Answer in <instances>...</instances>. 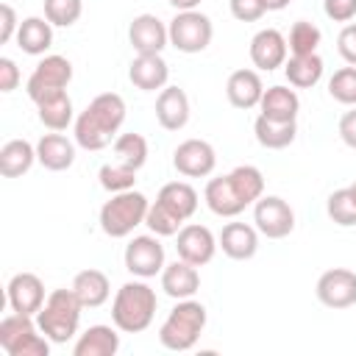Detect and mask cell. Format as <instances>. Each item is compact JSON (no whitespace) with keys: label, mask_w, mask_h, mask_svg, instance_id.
Returning <instances> with one entry per match:
<instances>
[{"label":"cell","mask_w":356,"mask_h":356,"mask_svg":"<svg viewBox=\"0 0 356 356\" xmlns=\"http://www.w3.org/2000/svg\"><path fill=\"white\" fill-rule=\"evenodd\" d=\"M167 3H170L175 11H195L203 0H167Z\"/></svg>","instance_id":"7dc6e473"},{"label":"cell","mask_w":356,"mask_h":356,"mask_svg":"<svg viewBox=\"0 0 356 356\" xmlns=\"http://www.w3.org/2000/svg\"><path fill=\"white\" fill-rule=\"evenodd\" d=\"M348 189H350V195H353V197H356V184H350V186H348Z\"/></svg>","instance_id":"681fc988"},{"label":"cell","mask_w":356,"mask_h":356,"mask_svg":"<svg viewBox=\"0 0 356 356\" xmlns=\"http://www.w3.org/2000/svg\"><path fill=\"white\" fill-rule=\"evenodd\" d=\"M70 81H72V64H70V58L53 53V56H44V58L33 67V72H31V78H28V83H25V92H28V97H31L33 103H39V100H44L47 95L64 92Z\"/></svg>","instance_id":"ba28073f"},{"label":"cell","mask_w":356,"mask_h":356,"mask_svg":"<svg viewBox=\"0 0 356 356\" xmlns=\"http://www.w3.org/2000/svg\"><path fill=\"white\" fill-rule=\"evenodd\" d=\"M36 161H39L44 170H50V172H64V170H70L72 161H75V145H72L64 134H58V131L44 134V136L36 142Z\"/></svg>","instance_id":"603a6c76"},{"label":"cell","mask_w":356,"mask_h":356,"mask_svg":"<svg viewBox=\"0 0 356 356\" xmlns=\"http://www.w3.org/2000/svg\"><path fill=\"white\" fill-rule=\"evenodd\" d=\"M122 261H125V270L131 275H136V278H156L164 270V245L159 242L156 234L134 236L125 245Z\"/></svg>","instance_id":"30bf717a"},{"label":"cell","mask_w":356,"mask_h":356,"mask_svg":"<svg viewBox=\"0 0 356 356\" xmlns=\"http://www.w3.org/2000/svg\"><path fill=\"white\" fill-rule=\"evenodd\" d=\"M317 300L328 309H350L356 303V273L345 267L325 270L317 278Z\"/></svg>","instance_id":"8fae6325"},{"label":"cell","mask_w":356,"mask_h":356,"mask_svg":"<svg viewBox=\"0 0 356 356\" xmlns=\"http://www.w3.org/2000/svg\"><path fill=\"white\" fill-rule=\"evenodd\" d=\"M17 44L28 56H44L53 44V25L47 17H25L17 31Z\"/></svg>","instance_id":"484cf974"},{"label":"cell","mask_w":356,"mask_h":356,"mask_svg":"<svg viewBox=\"0 0 356 356\" xmlns=\"http://www.w3.org/2000/svg\"><path fill=\"white\" fill-rule=\"evenodd\" d=\"M325 211H328V217H331L337 225H342V228L356 225V197L350 195L348 186H345V189H337V192L328 195V200H325Z\"/></svg>","instance_id":"8d00e7d4"},{"label":"cell","mask_w":356,"mask_h":356,"mask_svg":"<svg viewBox=\"0 0 356 356\" xmlns=\"http://www.w3.org/2000/svg\"><path fill=\"white\" fill-rule=\"evenodd\" d=\"M253 134H256V142L267 150H284L295 142L298 136V122L295 120H270L264 114L256 117L253 122Z\"/></svg>","instance_id":"d4e9b609"},{"label":"cell","mask_w":356,"mask_h":356,"mask_svg":"<svg viewBox=\"0 0 356 356\" xmlns=\"http://www.w3.org/2000/svg\"><path fill=\"white\" fill-rule=\"evenodd\" d=\"M156 120L164 131H181L189 122V97L178 86H164L156 97Z\"/></svg>","instance_id":"ffe728a7"},{"label":"cell","mask_w":356,"mask_h":356,"mask_svg":"<svg viewBox=\"0 0 356 356\" xmlns=\"http://www.w3.org/2000/svg\"><path fill=\"white\" fill-rule=\"evenodd\" d=\"M323 11L334 22H350L356 17V0H323Z\"/></svg>","instance_id":"7bdbcfd3"},{"label":"cell","mask_w":356,"mask_h":356,"mask_svg":"<svg viewBox=\"0 0 356 356\" xmlns=\"http://www.w3.org/2000/svg\"><path fill=\"white\" fill-rule=\"evenodd\" d=\"M81 312H83V303L78 300L72 286L70 289H53L47 295L44 306L36 312V325L50 342L64 345L78 334Z\"/></svg>","instance_id":"3957f363"},{"label":"cell","mask_w":356,"mask_h":356,"mask_svg":"<svg viewBox=\"0 0 356 356\" xmlns=\"http://www.w3.org/2000/svg\"><path fill=\"white\" fill-rule=\"evenodd\" d=\"M147 209H150V200H147L142 192H136V189L117 192V195H111V200H106L103 209H100V228H103V234L111 236V239L131 236L136 225H145Z\"/></svg>","instance_id":"5b68a950"},{"label":"cell","mask_w":356,"mask_h":356,"mask_svg":"<svg viewBox=\"0 0 356 356\" xmlns=\"http://www.w3.org/2000/svg\"><path fill=\"white\" fill-rule=\"evenodd\" d=\"M320 39H323V33H320V28H317L314 22L298 19V22L289 28L286 44H289V53H292V56H309V53H317Z\"/></svg>","instance_id":"e575fe53"},{"label":"cell","mask_w":356,"mask_h":356,"mask_svg":"<svg viewBox=\"0 0 356 356\" xmlns=\"http://www.w3.org/2000/svg\"><path fill=\"white\" fill-rule=\"evenodd\" d=\"M0 348L8 356H47L50 339L39 331L33 314L11 312L0 320Z\"/></svg>","instance_id":"8992f818"},{"label":"cell","mask_w":356,"mask_h":356,"mask_svg":"<svg viewBox=\"0 0 356 356\" xmlns=\"http://www.w3.org/2000/svg\"><path fill=\"white\" fill-rule=\"evenodd\" d=\"M172 167L186 178H206L217 167V153L206 139H184L172 150Z\"/></svg>","instance_id":"7c38bea8"},{"label":"cell","mask_w":356,"mask_h":356,"mask_svg":"<svg viewBox=\"0 0 356 356\" xmlns=\"http://www.w3.org/2000/svg\"><path fill=\"white\" fill-rule=\"evenodd\" d=\"M156 200H159L167 211H172L181 222H186V220L197 211V203H200L195 186H189L186 181H170V184H164V186L159 189Z\"/></svg>","instance_id":"4316f807"},{"label":"cell","mask_w":356,"mask_h":356,"mask_svg":"<svg viewBox=\"0 0 356 356\" xmlns=\"http://www.w3.org/2000/svg\"><path fill=\"white\" fill-rule=\"evenodd\" d=\"M253 222L261 236L267 239H284L295 231V211L292 206L278 195H261L253 203Z\"/></svg>","instance_id":"9c48e42d"},{"label":"cell","mask_w":356,"mask_h":356,"mask_svg":"<svg viewBox=\"0 0 356 356\" xmlns=\"http://www.w3.org/2000/svg\"><path fill=\"white\" fill-rule=\"evenodd\" d=\"M292 0H264V8L267 11H281V8H286Z\"/></svg>","instance_id":"c3c4849f"},{"label":"cell","mask_w":356,"mask_h":356,"mask_svg":"<svg viewBox=\"0 0 356 356\" xmlns=\"http://www.w3.org/2000/svg\"><path fill=\"white\" fill-rule=\"evenodd\" d=\"M337 50L345 58V64L356 67V22H348L337 36Z\"/></svg>","instance_id":"b9f144b4"},{"label":"cell","mask_w":356,"mask_h":356,"mask_svg":"<svg viewBox=\"0 0 356 356\" xmlns=\"http://www.w3.org/2000/svg\"><path fill=\"white\" fill-rule=\"evenodd\" d=\"M145 225H147V228H150V234H156V236H175V234L181 231V225H184V222L156 200V203H150V209H147Z\"/></svg>","instance_id":"ab89813d"},{"label":"cell","mask_w":356,"mask_h":356,"mask_svg":"<svg viewBox=\"0 0 356 356\" xmlns=\"http://www.w3.org/2000/svg\"><path fill=\"white\" fill-rule=\"evenodd\" d=\"M159 309V298L156 289L142 281H128L117 289L114 300H111V323L122 331V334H139L145 328H150L153 317Z\"/></svg>","instance_id":"7a4b0ae2"},{"label":"cell","mask_w":356,"mask_h":356,"mask_svg":"<svg viewBox=\"0 0 356 356\" xmlns=\"http://www.w3.org/2000/svg\"><path fill=\"white\" fill-rule=\"evenodd\" d=\"M97 178H100V186L106 189V192H111V195H117V192H128V189H134V184H136V170H131V167H125V164H120V161H106L100 170H97Z\"/></svg>","instance_id":"d590c367"},{"label":"cell","mask_w":356,"mask_h":356,"mask_svg":"<svg viewBox=\"0 0 356 356\" xmlns=\"http://www.w3.org/2000/svg\"><path fill=\"white\" fill-rule=\"evenodd\" d=\"M323 58L317 53H309V56H289L286 64H284V75L289 81V86L295 89H312L320 83L323 78Z\"/></svg>","instance_id":"4dcf8cb0"},{"label":"cell","mask_w":356,"mask_h":356,"mask_svg":"<svg viewBox=\"0 0 356 356\" xmlns=\"http://www.w3.org/2000/svg\"><path fill=\"white\" fill-rule=\"evenodd\" d=\"M328 95L342 106H356V67H342L328 81Z\"/></svg>","instance_id":"f35d334b"},{"label":"cell","mask_w":356,"mask_h":356,"mask_svg":"<svg viewBox=\"0 0 356 356\" xmlns=\"http://www.w3.org/2000/svg\"><path fill=\"white\" fill-rule=\"evenodd\" d=\"M120 328L114 325H89L78 334L72 345V356H114L120 350Z\"/></svg>","instance_id":"cb8c5ba5"},{"label":"cell","mask_w":356,"mask_h":356,"mask_svg":"<svg viewBox=\"0 0 356 356\" xmlns=\"http://www.w3.org/2000/svg\"><path fill=\"white\" fill-rule=\"evenodd\" d=\"M286 53H289V44H286V36L275 28H261L253 39H250V61L253 67L264 70V72H273L278 67L286 64Z\"/></svg>","instance_id":"9a60e30c"},{"label":"cell","mask_w":356,"mask_h":356,"mask_svg":"<svg viewBox=\"0 0 356 356\" xmlns=\"http://www.w3.org/2000/svg\"><path fill=\"white\" fill-rule=\"evenodd\" d=\"M6 298H8V306L11 312H19V314H33L44 306L47 295H44V284L39 275L33 273H17L8 286H6Z\"/></svg>","instance_id":"5bb4252c"},{"label":"cell","mask_w":356,"mask_h":356,"mask_svg":"<svg viewBox=\"0 0 356 356\" xmlns=\"http://www.w3.org/2000/svg\"><path fill=\"white\" fill-rule=\"evenodd\" d=\"M228 6H231L234 19H239V22H256L267 14L264 0H228Z\"/></svg>","instance_id":"60d3db41"},{"label":"cell","mask_w":356,"mask_h":356,"mask_svg":"<svg viewBox=\"0 0 356 356\" xmlns=\"http://www.w3.org/2000/svg\"><path fill=\"white\" fill-rule=\"evenodd\" d=\"M259 108L270 120H295L300 111V97L289 86H270V89H264Z\"/></svg>","instance_id":"1f68e13d"},{"label":"cell","mask_w":356,"mask_h":356,"mask_svg":"<svg viewBox=\"0 0 356 356\" xmlns=\"http://www.w3.org/2000/svg\"><path fill=\"white\" fill-rule=\"evenodd\" d=\"M217 239L214 234L206 228V225H197V222H186L181 225V231L175 234V250H178V259L195 264V267H203L214 259L217 253Z\"/></svg>","instance_id":"4fadbf2b"},{"label":"cell","mask_w":356,"mask_h":356,"mask_svg":"<svg viewBox=\"0 0 356 356\" xmlns=\"http://www.w3.org/2000/svg\"><path fill=\"white\" fill-rule=\"evenodd\" d=\"M17 31H19V19L14 14V8L8 3L0 6V44H8L11 39H17Z\"/></svg>","instance_id":"ee69618b"},{"label":"cell","mask_w":356,"mask_h":356,"mask_svg":"<svg viewBox=\"0 0 356 356\" xmlns=\"http://www.w3.org/2000/svg\"><path fill=\"white\" fill-rule=\"evenodd\" d=\"M206 320H209L206 317V306L200 300H192V298L178 300L170 309V314L164 317L161 328H159V342L167 350H175V353L192 350L197 345L203 328H206Z\"/></svg>","instance_id":"277c9868"},{"label":"cell","mask_w":356,"mask_h":356,"mask_svg":"<svg viewBox=\"0 0 356 356\" xmlns=\"http://www.w3.org/2000/svg\"><path fill=\"white\" fill-rule=\"evenodd\" d=\"M122 122H125V100L117 92H103L75 117V142L83 150H103L114 145Z\"/></svg>","instance_id":"6da1fadb"},{"label":"cell","mask_w":356,"mask_h":356,"mask_svg":"<svg viewBox=\"0 0 356 356\" xmlns=\"http://www.w3.org/2000/svg\"><path fill=\"white\" fill-rule=\"evenodd\" d=\"M228 103L234 108H256L264 95V83L256 70H234L225 83Z\"/></svg>","instance_id":"7402d4cb"},{"label":"cell","mask_w":356,"mask_h":356,"mask_svg":"<svg viewBox=\"0 0 356 356\" xmlns=\"http://www.w3.org/2000/svg\"><path fill=\"white\" fill-rule=\"evenodd\" d=\"M128 42L136 53H161L170 44V31L156 14H136L128 25Z\"/></svg>","instance_id":"2e32d148"},{"label":"cell","mask_w":356,"mask_h":356,"mask_svg":"<svg viewBox=\"0 0 356 356\" xmlns=\"http://www.w3.org/2000/svg\"><path fill=\"white\" fill-rule=\"evenodd\" d=\"M114 150V161L131 167V170H142L147 161V139L142 134H120L111 145Z\"/></svg>","instance_id":"d6a6232c"},{"label":"cell","mask_w":356,"mask_h":356,"mask_svg":"<svg viewBox=\"0 0 356 356\" xmlns=\"http://www.w3.org/2000/svg\"><path fill=\"white\" fill-rule=\"evenodd\" d=\"M36 111H39V122L50 131H67L70 125H75V108H72V97L67 95V89L39 100Z\"/></svg>","instance_id":"f1b7e54d"},{"label":"cell","mask_w":356,"mask_h":356,"mask_svg":"<svg viewBox=\"0 0 356 356\" xmlns=\"http://www.w3.org/2000/svg\"><path fill=\"white\" fill-rule=\"evenodd\" d=\"M161 289H164V295H170L172 300L195 298V292L200 289L197 267L189 264V261H184V259H175V261L164 264V270H161Z\"/></svg>","instance_id":"d6986e66"},{"label":"cell","mask_w":356,"mask_h":356,"mask_svg":"<svg viewBox=\"0 0 356 356\" xmlns=\"http://www.w3.org/2000/svg\"><path fill=\"white\" fill-rule=\"evenodd\" d=\"M339 139H342L350 150H356V106L339 117Z\"/></svg>","instance_id":"bcb514c9"},{"label":"cell","mask_w":356,"mask_h":356,"mask_svg":"<svg viewBox=\"0 0 356 356\" xmlns=\"http://www.w3.org/2000/svg\"><path fill=\"white\" fill-rule=\"evenodd\" d=\"M203 200L217 217H236L248 209V203L239 197V192H236V186L231 184L228 175L209 178V184L203 189Z\"/></svg>","instance_id":"44dd1931"},{"label":"cell","mask_w":356,"mask_h":356,"mask_svg":"<svg viewBox=\"0 0 356 356\" xmlns=\"http://www.w3.org/2000/svg\"><path fill=\"white\" fill-rule=\"evenodd\" d=\"M217 245L222 248V253L234 261H248L256 256L259 250V228L248 225V222H228L222 225Z\"/></svg>","instance_id":"ac0fdd59"},{"label":"cell","mask_w":356,"mask_h":356,"mask_svg":"<svg viewBox=\"0 0 356 356\" xmlns=\"http://www.w3.org/2000/svg\"><path fill=\"white\" fill-rule=\"evenodd\" d=\"M167 31H170V44L178 53H203L214 36L211 19L197 8L195 11H178L170 19Z\"/></svg>","instance_id":"52a82bcc"},{"label":"cell","mask_w":356,"mask_h":356,"mask_svg":"<svg viewBox=\"0 0 356 356\" xmlns=\"http://www.w3.org/2000/svg\"><path fill=\"white\" fill-rule=\"evenodd\" d=\"M19 86V67L14 64V58L3 56L0 58V92H14Z\"/></svg>","instance_id":"f6af8a7d"},{"label":"cell","mask_w":356,"mask_h":356,"mask_svg":"<svg viewBox=\"0 0 356 356\" xmlns=\"http://www.w3.org/2000/svg\"><path fill=\"white\" fill-rule=\"evenodd\" d=\"M72 292L78 295V300L83 303V309H97L108 300L111 295V284H108V275L103 270H81L75 278H72Z\"/></svg>","instance_id":"83f0119b"},{"label":"cell","mask_w":356,"mask_h":356,"mask_svg":"<svg viewBox=\"0 0 356 356\" xmlns=\"http://www.w3.org/2000/svg\"><path fill=\"white\" fill-rule=\"evenodd\" d=\"M36 161V145L28 139H8L0 147V175L3 178H19L25 175Z\"/></svg>","instance_id":"f546056e"},{"label":"cell","mask_w":356,"mask_h":356,"mask_svg":"<svg viewBox=\"0 0 356 356\" xmlns=\"http://www.w3.org/2000/svg\"><path fill=\"white\" fill-rule=\"evenodd\" d=\"M128 81L142 92H161L170 81V67L161 58V53H136V58L128 67Z\"/></svg>","instance_id":"e0dca14e"},{"label":"cell","mask_w":356,"mask_h":356,"mask_svg":"<svg viewBox=\"0 0 356 356\" xmlns=\"http://www.w3.org/2000/svg\"><path fill=\"white\" fill-rule=\"evenodd\" d=\"M228 178H231V184L236 186L239 197H242L248 206H253V203L264 195V175H261V170L253 167V164H239V167H234V170L228 172Z\"/></svg>","instance_id":"836d02e7"},{"label":"cell","mask_w":356,"mask_h":356,"mask_svg":"<svg viewBox=\"0 0 356 356\" xmlns=\"http://www.w3.org/2000/svg\"><path fill=\"white\" fill-rule=\"evenodd\" d=\"M83 0H44V17L56 28H70L81 19Z\"/></svg>","instance_id":"74e56055"}]
</instances>
